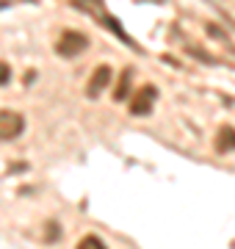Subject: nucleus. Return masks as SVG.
Returning a JSON list of instances; mask_svg holds the SVG:
<instances>
[{"mask_svg": "<svg viewBox=\"0 0 235 249\" xmlns=\"http://www.w3.org/2000/svg\"><path fill=\"white\" fill-rule=\"evenodd\" d=\"M89 47V39L78 31H64L61 39H58V45H55V53L64 55V58H75V55H81L83 50Z\"/></svg>", "mask_w": 235, "mask_h": 249, "instance_id": "nucleus-1", "label": "nucleus"}, {"mask_svg": "<svg viewBox=\"0 0 235 249\" xmlns=\"http://www.w3.org/2000/svg\"><path fill=\"white\" fill-rule=\"evenodd\" d=\"M25 130V119L17 111H0V142H11Z\"/></svg>", "mask_w": 235, "mask_h": 249, "instance_id": "nucleus-2", "label": "nucleus"}, {"mask_svg": "<svg viewBox=\"0 0 235 249\" xmlns=\"http://www.w3.org/2000/svg\"><path fill=\"white\" fill-rule=\"evenodd\" d=\"M158 100V89L155 86H144L136 91V97L130 100V114L133 116H147L152 111V103Z\"/></svg>", "mask_w": 235, "mask_h": 249, "instance_id": "nucleus-3", "label": "nucleus"}, {"mask_svg": "<svg viewBox=\"0 0 235 249\" xmlns=\"http://www.w3.org/2000/svg\"><path fill=\"white\" fill-rule=\"evenodd\" d=\"M108 83H111V67H105V64H102V67H97V70H94V75H91L89 86H86V94H89L91 100L100 97V94H102V89H105Z\"/></svg>", "mask_w": 235, "mask_h": 249, "instance_id": "nucleus-4", "label": "nucleus"}, {"mask_svg": "<svg viewBox=\"0 0 235 249\" xmlns=\"http://www.w3.org/2000/svg\"><path fill=\"white\" fill-rule=\"evenodd\" d=\"M216 150L218 152H233L235 150V127H233V124H221V127H218Z\"/></svg>", "mask_w": 235, "mask_h": 249, "instance_id": "nucleus-5", "label": "nucleus"}, {"mask_svg": "<svg viewBox=\"0 0 235 249\" xmlns=\"http://www.w3.org/2000/svg\"><path fill=\"white\" fill-rule=\"evenodd\" d=\"M130 78H133V72H130V70L122 72V78H119V86H117V91H114V100H117V103H122V100L127 97V89H130Z\"/></svg>", "mask_w": 235, "mask_h": 249, "instance_id": "nucleus-6", "label": "nucleus"}, {"mask_svg": "<svg viewBox=\"0 0 235 249\" xmlns=\"http://www.w3.org/2000/svg\"><path fill=\"white\" fill-rule=\"evenodd\" d=\"M78 249H105V244H102L97 235H86V238H81Z\"/></svg>", "mask_w": 235, "mask_h": 249, "instance_id": "nucleus-7", "label": "nucleus"}, {"mask_svg": "<svg viewBox=\"0 0 235 249\" xmlns=\"http://www.w3.org/2000/svg\"><path fill=\"white\" fill-rule=\"evenodd\" d=\"M11 80V70H9V64H3L0 61V86H6Z\"/></svg>", "mask_w": 235, "mask_h": 249, "instance_id": "nucleus-8", "label": "nucleus"}, {"mask_svg": "<svg viewBox=\"0 0 235 249\" xmlns=\"http://www.w3.org/2000/svg\"><path fill=\"white\" fill-rule=\"evenodd\" d=\"M47 232H50V235H47V241H55V238H58V227H55V224H50V227H47Z\"/></svg>", "mask_w": 235, "mask_h": 249, "instance_id": "nucleus-9", "label": "nucleus"}]
</instances>
